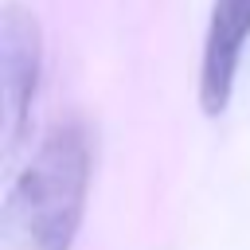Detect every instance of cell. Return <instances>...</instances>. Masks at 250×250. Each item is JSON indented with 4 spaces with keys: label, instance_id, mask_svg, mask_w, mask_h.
Here are the masks:
<instances>
[{
    "label": "cell",
    "instance_id": "6da1fadb",
    "mask_svg": "<svg viewBox=\"0 0 250 250\" xmlns=\"http://www.w3.org/2000/svg\"><path fill=\"white\" fill-rule=\"evenodd\" d=\"M94 156L78 121H59L12 176L4 195V250H74Z\"/></svg>",
    "mask_w": 250,
    "mask_h": 250
},
{
    "label": "cell",
    "instance_id": "3957f363",
    "mask_svg": "<svg viewBox=\"0 0 250 250\" xmlns=\"http://www.w3.org/2000/svg\"><path fill=\"white\" fill-rule=\"evenodd\" d=\"M246 43H250V0H211L199 55V105L207 117L227 113Z\"/></svg>",
    "mask_w": 250,
    "mask_h": 250
},
{
    "label": "cell",
    "instance_id": "7a4b0ae2",
    "mask_svg": "<svg viewBox=\"0 0 250 250\" xmlns=\"http://www.w3.org/2000/svg\"><path fill=\"white\" fill-rule=\"evenodd\" d=\"M43 86V31L31 8L8 0L0 16V102H4V160L12 164L27 137H31V113Z\"/></svg>",
    "mask_w": 250,
    "mask_h": 250
}]
</instances>
